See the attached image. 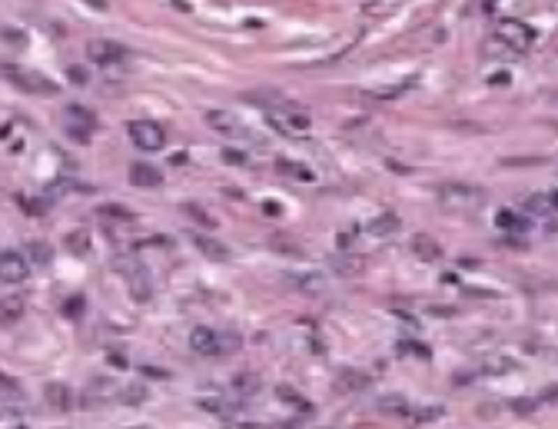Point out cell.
<instances>
[{
    "label": "cell",
    "instance_id": "d6a6232c",
    "mask_svg": "<svg viewBox=\"0 0 558 429\" xmlns=\"http://www.w3.org/2000/svg\"><path fill=\"white\" fill-rule=\"evenodd\" d=\"M505 370H512V360H489L485 363V373H505Z\"/></svg>",
    "mask_w": 558,
    "mask_h": 429
},
{
    "label": "cell",
    "instance_id": "44dd1931",
    "mask_svg": "<svg viewBox=\"0 0 558 429\" xmlns=\"http://www.w3.org/2000/svg\"><path fill=\"white\" fill-rule=\"evenodd\" d=\"M409 400L406 396H399V393H386V396H379V413L386 416H409Z\"/></svg>",
    "mask_w": 558,
    "mask_h": 429
},
{
    "label": "cell",
    "instance_id": "ffe728a7",
    "mask_svg": "<svg viewBox=\"0 0 558 429\" xmlns=\"http://www.w3.org/2000/svg\"><path fill=\"white\" fill-rule=\"evenodd\" d=\"M24 310H27L24 296H3L0 300V323H17L24 317Z\"/></svg>",
    "mask_w": 558,
    "mask_h": 429
},
{
    "label": "cell",
    "instance_id": "7c38bea8",
    "mask_svg": "<svg viewBox=\"0 0 558 429\" xmlns=\"http://www.w3.org/2000/svg\"><path fill=\"white\" fill-rule=\"evenodd\" d=\"M369 386H372V376L366 370H342L336 376V389L339 393H366Z\"/></svg>",
    "mask_w": 558,
    "mask_h": 429
},
{
    "label": "cell",
    "instance_id": "8fae6325",
    "mask_svg": "<svg viewBox=\"0 0 558 429\" xmlns=\"http://www.w3.org/2000/svg\"><path fill=\"white\" fill-rule=\"evenodd\" d=\"M193 243H196V249L203 253L206 260H213V263H230L233 260V253H230V247L226 243H219L216 236H193Z\"/></svg>",
    "mask_w": 558,
    "mask_h": 429
},
{
    "label": "cell",
    "instance_id": "3957f363",
    "mask_svg": "<svg viewBox=\"0 0 558 429\" xmlns=\"http://www.w3.org/2000/svg\"><path fill=\"white\" fill-rule=\"evenodd\" d=\"M3 77L14 83L17 90H24L30 97H57V83L50 77H43L37 70H24V67H3Z\"/></svg>",
    "mask_w": 558,
    "mask_h": 429
},
{
    "label": "cell",
    "instance_id": "7a4b0ae2",
    "mask_svg": "<svg viewBox=\"0 0 558 429\" xmlns=\"http://www.w3.org/2000/svg\"><path fill=\"white\" fill-rule=\"evenodd\" d=\"M266 124L276 130V133H283L289 140H302L309 137V117L302 110H286V107H270L266 110Z\"/></svg>",
    "mask_w": 558,
    "mask_h": 429
},
{
    "label": "cell",
    "instance_id": "8d00e7d4",
    "mask_svg": "<svg viewBox=\"0 0 558 429\" xmlns=\"http://www.w3.org/2000/svg\"><path fill=\"white\" fill-rule=\"evenodd\" d=\"M0 41H14V43H24V37L17 34V30H0Z\"/></svg>",
    "mask_w": 558,
    "mask_h": 429
},
{
    "label": "cell",
    "instance_id": "7402d4cb",
    "mask_svg": "<svg viewBox=\"0 0 558 429\" xmlns=\"http://www.w3.org/2000/svg\"><path fill=\"white\" fill-rule=\"evenodd\" d=\"M43 396H47V406L50 409H70V389L64 386V383H50V386L43 389Z\"/></svg>",
    "mask_w": 558,
    "mask_h": 429
},
{
    "label": "cell",
    "instance_id": "5b68a950",
    "mask_svg": "<svg viewBox=\"0 0 558 429\" xmlns=\"http://www.w3.org/2000/svg\"><path fill=\"white\" fill-rule=\"evenodd\" d=\"M495 37L512 50V54H525L531 43H535V34H531L529 24H522V20H502L499 30H495Z\"/></svg>",
    "mask_w": 558,
    "mask_h": 429
},
{
    "label": "cell",
    "instance_id": "ac0fdd59",
    "mask_svg": "<svg viewBox=\"0 0 558 429\" xmlns=\"http://www.w3.org/2000/svg\"><path fill=\"white\" fill-rule=\"evenodd\" d=\"M412 253L423 260V263H436L439 256H442V247H439L432 236H425V233H419V236H412Z\"/></svg>",
    "mask_w": 558,
    "mask_h": 429
},
{
    "label": "cell",
    "instance_id": "9a60e30c",
    "mask_svg": "<svg viewBox=\"0 0 558 429\" xmlns=\"http://www.w3.org/2000/svg\"><path fill=\"white\" fill-rule=\"evenodd\" d=\"M399 230H402V217L392 213V210H386V213H379V217L369 220V233L372 236H395Z\"/></svg>",
    "mask_w": 558,
    "mask_h": 429
},
{
    "label": "cell",
    "instance_id": "e0dca14e",
    "mask_svg": "<svg viewBox=\"0 0 558 429\" xmlns=\"http://www.w3.org/2000/svg\"><path fill=\"white\" fill-rule=\"evenodd\" d=\"M123 273H126V279H130V293H133V300H140V303H147V300L153 296V283H150V277H147V273H143L140 266H136V273H133V270H126V266H123Z\"/></svg>",
    "mask_w": 558,
    "mask_h": 429
},
{
    "label": "cell",
    "instance_id": "8992f818",
    "mask_svg": "<svg viewBox=\"0 0 558 429\" xmlns=\"http://www.w3.org/2000/svg\"><path fill=\"white\" fill-rule=\"evenodd\" d=\"M130 130V140H133L140 150H163L166 147V130L160 124H153V120H133V124L126 126Z\"/></svg>",
    "mask_w": 558,
    "mask_h": 429
},
{
    "label": "cell",
    "instance_id": "ba28073f",
    "mask_svg": "<svg viewBox=\"0 0 558 429\" xmlns=\"http://www.w3.org/2000/svg\"><path fill=\"white\" fill-rule=\"evenodd\" d=\"M206 124L216 130L219 137H226V140H243L249 130H246V124L236 117V113L230 110H210L206 113Z\"/></svg>",
    "mask_w": 558,
    "mask_h": 429
},
{
    "label": "cell",
    "instance_id": "f35d334b",
    "mask_svg": "<svg viewBox=\"0 0 558 429\" xmlns=\"http://www.w3.org/2000/svg\"><path fill=\"white\" fill-rule=\"evenodd\" d=\"M87 7H94V10H107L110 7V0H83Z\"/></svg>",
    "mask_w": 558,
    "mask_h": 429
},
{
    "label": "cell",
    "instance_id": "836d02e7",
    "mask_svg": "<svg viewBox=\"0 0 558 429\" xmlns=\"http://www.w3.org/2000/svg\"><path fill=\"white\" fill-rule=\"evenodd\" d=\"M67 77H70L73 83H90V73H87L83 67H70V70H67Z\"/></svg>",
    "mask_w": 558,
    "mask_h": 429
},
{
    "label": "cell",
    "instance_id": "ab89813d",
    "mask_svg": "<svg viewBox=\"0 0 558 429\" xmlns=\"http://www.w3.org/2000/svg\"><path fill=\"white\" fill-rule=\"evenodd\" d=\"M263 210H266L270 217H279V213H283V207H279V203H263Z\"/></svg>",
    "mask_w": 558,
    "mask_h": 429
},
{
    "label": "cell",
    "instance_id": "30bf717a",
    "mask_svg": "<svg viewBox=\"0 0 558 429\" xmlns=\"http://www.w3.org/2000/svg\"><path fill=\"white\" fill-rule=\"evenodd\" d=\"M286 283L302 296H323L326 293V277L323 273H289Z\"/></svg>",
    "mask_w": 558,
    "mask_h": 429
},
{
    "label": "cell",
    "instance_id": "f546056e",
    "mask_svg": "<svg viewBox=\"0 0 558 429\" xmlns=\"http://www.w3.org/2000/svg\"><path fill=\"white\" fill-rule=\"evenodd\" d=\"M0 423H7V426H24V416L17 413V409H0Z\"/></svg>",
    "mask_w": 558,
    "mask_h": 429
},
{
    "label": "cell",
    "instance_id": "6da1fadb",
    "mask_svg": "<svg viewBox=\"0 0 558 429\" xmlns=\"http://www.w3.org/2000/svg\"><path fill=\"white\" fill-rule=\"evenodd\" d=\"M436 200L446 210H478L489 203V190L476 183H442L436 190Z\"/></svg>",
    "mask_w": 558,
    "mask_h": 429
},
{
    "label": "cell",
    "instance_id": "e575fe53",
    "mask_svg": "<svg viewBox=\"0 0 558 429\" xmlns=\"http://www.w3.org/2000/svg\"><path fill=\"white\" fill-rule=\"evenodd\" d=\"M126 402H143L147 400V389H140V386H130L126 389V396H123Z\"/></svg>",
    "mask_w": 558,
    "mask_h": 429
},
{
    "label": "cell",
    "instance_id": "d590c367",
    "mask_svg": "<svg viewBox=\"0 0 558 429\" xmlns=\"http://www.w3.org/2000/svg\"><path fill=\"white\" fill-rule=\"evenodd\" d=\"M80 310H83V296H73V300L64 306V313H67V317H77Z\"/></svg>",
    "mask_w": 558,
    "mask_h": 429
},
{
    "label": "cell",
    "instance_id": "f1b7e54d",
    "mask_svg": "<svg viewBox=\"0 0 558 429\" xmlns=\"http://www.w3.org/2000/svg\"><path fill=\"white\" fill-rule=\"evenodd\" d=\"M24 210H27V213H34V217H41V213H47V210H50V196H37V200H24Z\"/></svg>",
    "mask_w": 558,
    "mask_h": 429
},
{
    "label": "cell",
    "instance_id": "484cf974",
    "mask_svg": "<svg viewBox=\"0 0 558 429\" xmlns=\"http://www.w3.org/2000/svg\"><path fill=\"white\" fill-rule=\"evenodd\" d=\"M495 223H499L502 230H522V220H518L512 210H499V213H495Z\"/></svg>",
    "mask_w": 558,
    "mask_h": 429
},
{
    "label": "cell",
    "instance_id": "5bb4252c",
    "mask_svg": "<svg viewBox=\"0 0 558 429\" xmlns=\"http://www.w3.org/2000/svg\"><path fill=\"white\" fill-rule=\"evenodd\" d=\"M190 347L196 353H203V356H216L219 333H213L210 326H196V330H190Z\"/></svg>",
    "mask_w": 558,
    "mask_h": 429
},
{
    "label": "cell",
    "instance_id": "cb8c5ba5",
    "mask_svg": "<svg viewBox=\"0 0 558 429\" xmlns=\"http://www.w3.org/2000/svg\"><path fill=\"white\" fill-rule=\"evenodd\" d=\"M233 386H236L240 396H249V393H256V389H259V379L253 373H246V376H236V379H233Z\"/></svg>",
    "mask_w": 558,
    "mask_h": 429
},
{
    "label": "cell",
    "instance_id": "83f0119b",
    "mask_svg": "<svg viewBox=\"0 0 558 429\" xmlns=\"http://www.w3.org/2000/svg\"><path fill=\"white\" fill-rule=\"evenodd\" d=\"M100 217H103V220H123V223L133 220V213H130L126 207H103L100 210Z\"/></svg>",
    "mask_w": 558,
    "mask_h": 429
},
{
    "label": "cell",
    "instance_id": "4fadbf2b",
    "mask_svg": "<svg viewBox=\"0 0 558 429\" xmlns=\"http://www.w3.org/2000/svg\"><path fill=\"white\" fill-rule=\"evenodd\" d=\"M522 207H525V213H531V217H545V220H552V217H555V210H558V203H555V194L542 190V194H531Z\"/></svg>",
    "mask_w": 558,
    "mask_h": 429
},
{
    "label": "cell",
    "instance_id": "277c9868",
    "mask_svg": "<svg viewBox=\"0 0 558 429\" xmlns=\"http://www.w3.org/2000/svg\"><path fill=\"white\" fill-rule=\"evenodd\" d=\"M60 120H64V130H67L73 140H80V143H87V140H90V133L96 130V117L87 110V107H80V103H70V107H64Z\"/></svg>",
    "mask_w": 558,
    "mask_h": 429
},
{
    "label": "cell",
    "instance_id": "603a6c76",
    "mask_svg": "<svg viewBox=\"0 0 558 429\" xmlns=\"http://www.w3.org/2000/svg\"><path fill=\"white\" fill-rule=\"evenodd\" d=\"M24 256H27V263L47 266V263H50V247H43V243H30Z\"/></svg>",
    "mask_w": 558,
    "mask_h": 429
},
{
    "label": "cell",
    "instance_id": "4dcf8cb0",
    "mask_svg": "<svg viewBox=\"0 0 558 429\" xmlns=\"http://www.w3.org/2000/svg\"><path fill=\"white\" fill-rule=\"evenodd\" d=\"M276 393H279V400H283V402H296V406H302V409H306V402L300 400V393H293L289 386H279Z\"/></svg>",
    "mask_w": 558,
    "mask_h": 429
},
{
    "label": "cell",
    "instance_id": "4316f807",
    "mask_svg": "<svg viewBox=\"0 0 558 429\" xmlns=\"http://www.w3.org/2000/svg\"><path fill=\"white\" fill-rule=\"evenodd\" d=\"M183 213H186V217H193L196 223H203V226H216V220H213L210 213H203V207H196V203H186V207H183Z\"/></svg>",
    "mask_w": 558,
    "mask_h": 429
},
{
    "label": "cell",
    "instance_id": "1f68e13d",
    "mask_svg": "<svg viewBox=\"0 0 558 429\" xmlns=\"http://www.w3.org/2000/svg\"><path fill=\"white\" fill-rule=\"evenodd\" d=\"M223 160L230 166H246V153H240V150H223Z\"/></svg>",
    "mask_w": 558,
    "mask_h": 429
},
{
    "label": "cell",
    "instance_id": "2e32d148",
    "mask_svg": "<svg viewBox=\"0 0 558 429\" xmlns=\"http://www.w3.org/2000/svg\"><path fill=\"white\" fill-rule=\"evenodd\" d=\"M130 180H133L136 187H143V190H153V187L163 183V173L150 163H133L130 166Z\"/></svg>",
    "mask_w": 558,
    "mask_h": 429
},
{
    "label": "cell",
    "instance_id": "9c48e42d",
    "mask_svg": "<svg viewBox=\"0 0 558 429\" xmlns=\"http://www.w3.org/2000/svg\"><path fill=\"white\" fill-rule=\"evenodd\" d=\"M30 273V263L24 253H17V249H7V253H0V283H24Z\"/></svg>",
    "mask_w": 558,
    "mask_h": 429
},
{
    "label": "cell",
    "instance_id": "d4e9b609",
    "mask_svg": "<svg viewBox=\"0 0 558 429\" xmlns=\"http://www.w3.org/2000/svg\"><path fill=\"white\" fill-rule=\"evenodd\" d=\"M87 247H90V240H87V233H80V230H73V233L67 236V249H70V253H77V256H80V253H87Z\"/></svg>",
    "mask_w": 558,
    "mask_h": 429
},
{
    "label": "cell",
    "instance_id": "d6986e66",
    "mask_svg": "<svg viewBox=\"0 0 558 429\" xmlns=\"http://www.w3.org/2000/svg\"><path fill=\"white\" fill-rule=\"evenodd\" d=\"M412 87H416V80L395 83V87H372V90H366V100H376V103H382V100H399L402 94H409Z\"/></svg>",
    "mask_w": 558,
    "mask_h": 429
},
{
    "label": "cell",
    "instance_id": "52a82bcc",
    "mask_svg": "<svg viewBox=\"0 0 558 429\" xmlns=\"http://www.w3.org/2000/svg\"><path fill=\"white\" fill-rule=\"evenodd\" d=\"M87 57L100 64V67H117L123 60H130V50L117 41H90L87 43Z\"/></svg>",
    "mask_w": 558,
    "mask_h": 429
},
{
    "label": "cell",
    "instance_id": "74e56055",
    "mask_svg": "<svg viewBox=\"0 0 558 429\" xmlns=\"http://www.w3.org/2000/svg\"><path fill=\"white\" fill-rule=\"evenodd\" d=\"M353 240H355L353 230H342V233H339V247H353Z\"/></svg>",
    "mask_w": 558,
    "mask_h": 429
}]
</instances>
